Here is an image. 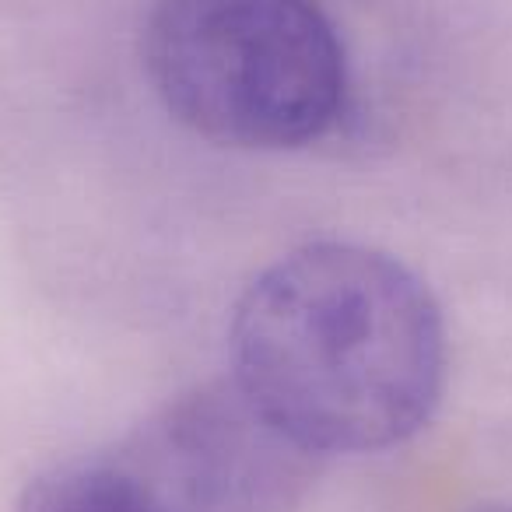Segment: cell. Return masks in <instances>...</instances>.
<instances>
[{
  "label": "cell",
  "instance_id": "1",
  "mask_svg": "<svg viewBox=\"0 0 512 512\" xmlns=\"http://www.w3.org/2000/svg\"><path fill=\"white\" fill-rule=\"evenodd\" d=\"M228 351L235 386L320 460L400 446L446 393L439 302L397 256L362 242H309L256 274Z\"/></svg>",
  "mask_w": 512,
  "mask_h": 512
},
{
  "label": "cell",
  "instance_id": "2",
  "mask_svg": "<svg viewBox=\"0 0 512 512\" xmlns=\"http://www.w3.org/2000/svg\"><path fill=\"white\" fill-rule=\"evenodd\" d=\"M141 60L162 106L221 148H306L348 106V53L316 0H155Z\"/></svg>",
  "mask_w": 512,
  "mask_h": 512
},
{
  "label": "cell",
  "instance_id": "3",
  "mask_svg": "<svg viewBox=\"0 0 512 512\" xmlns=\"http://www.w3.org/2000/svg\"><path fill=\"white\" fill-rule=\"evenodd\" d=\"M113 456L169 512H295L320 467L235 379L179 393Z\"/></svg>",
  "mask_w": 512,
  "mask_h": 512
},
{
  "label": "cell",
  "instance_id": "4",
  "mask_svg": "<svg viewBox=\"0 0 512 512\" xmlns=\"http://www.w3.org/2000/svg\"><path fill=\"white\" fill-rule=\"evenodd\" d=\"M15 512H169L155 491L130 474L113 453L92 460L57 463L32 477L18 495Z\"/></svg>",
  "mask_w": 512,
  "mask_h": 512
},
{
  "label": "cell",
  "instance_id": "5",
  "mask_svg": "<svg viewBox=\"0 0 512 512\" xmlns=\"http://www.w3.org/2000/svg\"><path fill=\"white\" fill-rule=\"evenodd\" d=\"M477 512H512V505H488V509H477Z\"/></svg>",
  "mask_w": 512,
  "mask_h": 512
}]
</instances>
